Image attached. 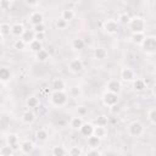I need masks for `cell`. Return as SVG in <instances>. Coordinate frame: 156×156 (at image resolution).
Returning <instances> with one entry per match:
<instances>
[{"label":"cell","instance_id":"obj_1","mask_svg":"<svg viewBox=\"0 0 156 156\" xmlns=\"http://www.w3.org/2000/svg\"><path fill=\"white\" fill-rule=\"evenodd\" d=\"M129 28L134 33H144L145 29V21L141 17H133L129 22Z\"/></svg>","mask_w":156,"mask_h":156},{"label":"cell","instance_id":"obj_2","mask_svg":"<svg viewBox=\"0 0 156 156\" xmlns=\"http://www.w3.org/2000/svg\"><path fill=\"white\" fill-rule=\"evenodd\" d=\"M51 101L56 106H62L67 102V94L65 91H54L51 95Z\"/></svg>","mask_w":156,"mask_h":156},{"label":"cell","instance_id":"obj_3","mask_svg":"<svg viewBox=\"0 0 156 156\" xmlns=\"http://www.w3.org/2000/svg\"><path fill=\"white\" fill-rule=\"evenodd\" d=\"M144 51L146 52H155L156 51V38L155 37H146L141 44Z\"/></svg>","mask_w":156,"mask_h":156},{"label":"cell","instance_id":"obj_4","mask_svg":"<svg viewBox=\"0 0 156 156\" xmlns=\"http://www.w3.org/2000/svg\"><path fill=\"white\" fill-rule=\"evenodd\" d=\"M143 130H144V127L139 122H133L128 127V132H129V134L132 136H139V135H141L143 134Z\"/></svg>","mask_w":156,"mask_h":156},{"label":"cell","instance_id":"obj_5","mask_svg":"<svg viewBox=\"0 0 156 156\" xmlns=\"http://www.w3.org/2000/svg\"><path fill=\"white\" fill-rule=\"evenodd\" d=\"M102 101H104V104L105 105H107V106H115V105H117V101H118V96H117V94H113V93H110V91H106L105 94H104V96H102Z\"/></svg>","mask_w":156,"mask_h":156},{"label":"cell","instance_id":"obj_6","mask_svg":"<svg viewBox=\"0 0 156 156\" xmlns=\"http://www.w3.org/2000/svg\"><path fill=\"white\" fill-rule=\"evenodd\" d=\"M104 28H105V30H106L107 33L113 34V33H116V32L118 30V24H117V22L113 21V20H107V21L105 22V24H104Z\"/></svg>","mask_w":156,"mask_h":156},{"label":"cell","instance_id":"obj_7","mask_svg":"<svg viewBox=\"0 0 156 156\" xmlns=\"http://www.w3.org/2000/svg\"><path fill=\"white\" fill-rule=\"evenodd\" d=\"M68 66H69V69H71L72 72H74V73H78V72H80V71L83 69V62H82L79 58L72 60Z\"/></svg>","mask_w":156,"mask_h":156},{"label":"cell","instance_id":"obj_8","mask_svg":"<svg viewBox=\"0 0 156 156\" xmlns=\"http://www.w3.org/2000/svg\"><path fill=\"white\" fill-rule=\"evenodd\" d=\"M21 39L24 40L27 44H30L33 40H35V32L33 29H27V30H24V33L21 37Z\"/></svg>","mask_w":156,"mask_h":156},{"label":"cell","instance_id":"obj_9","mask_svg":"<svg viewBox=\"0 0 156 156\" xmlns=\"http://www.w3.org/2000/svg\"><path fill=\"white\" fill-rule=\"evenodd\" d=\"M7 145H10L13 151L17 150L18 147H21V145H18V136L16 134H9L7 135Z\"/></svg>","mask_w":156,"mask_h":156},{"label":"cell","instance_id":"obj_10","mask_svg":"<svg viewBox=\"0 0 156 156\" xmlns=\"http://www.w3.org/2000/svg\"><path fill=\"white\" fill-rule=\"evenodd\" d=\"M29 21H30V23H32L33 26H37V24H43V15H41L40 12L35 11V12H33V13L30 15Z\"/></svg>","mask_w":156,"mask_h":156},{"label":"cell","instance_id":"obj_11","mask_svg":"<svg viewBox=\"0 0 156 156\" xmlns=\"http://www.w3.org/2000/svg\"><path fill=\"white\" fill-rule=\"evenodd\" d=\"M107 91L113 93V94H118L121 91V84H119V82H117V80L108 82V84H107Z\"/></svg>","mask_w":156,"mask_h":156},{"label":"cell","instance_id":"obj_12","mask_svg":"<svg viewBox=\"0 0 156 156\" xmlns=\"http://www.w3.org/2000/svg\"><path fill=\"white\" fill-rule=\"evenodd\" d=\"M24 28H23V26L21 24V23H15V24H12V27H11V33L15 35V37H22L23 35V33H24Z\"/></svg>","mask_w":156,"mask_h":156},{"label":"cell","instance_id":"obj_13","mask_svg":"<svg viewBox=\"0 0 156 156\" xmlns=\"http://www.w3.org/2000/svg\"><path fill=\"white\" fill-rule=\"evenodd\" d=\"M94 127H93V124H90V123H84L83 124V127L80 128V133L84 135V136H90V135H93L94 134Z\"/></svg>","mask_w":156,"mask_h":156},{"label":"cell","instance_id":"obj_14","mask_svg":"<svg viewBox=\"0 0 156 156\" xmlns=\"http://www.w3.org/2000/svg\"><path fill=\"white\" fill-rule=\"evenodd\" d=\"M34 119H35V115H34V112H32V111H29V110L26 111V112L22 115V121H23V123H26V124L33 123Z\"/></svg>","mask_w":156,"mask_h":156},{"label":"cell","instance_id":"obj_15","mask_svg":"<svg viewBox=\"0 0 156 156\" xmlns=\"http://www.w3.org/2000/svg\"><path fill=\"white\" fill-rule=\"evenodd\" d=\"M121 77L123 80H127V82L133 80L134 79V72L130 68H123L121 72Z\"/></svg>","mask_w":156,"mask_h":156},{"label":"cell","instance_id":"obj_16","mask_svg":"<svg viewBox=\"0 0 156 156\" xmlns=\"http://www.w3.org/2000/svg\"><path fill=\"white\" fill-rule=\"evenodd\" d=\"M10 78H11V72H10V69L7 68V67H1L0 68V79H1V82H9L10 80Z\"/></svg>","mask_w":156,"mask_h":156},{"label":"cell","instance_id":"obj_17","mask_svg":"<svg viewBox=\"0 0 156 156\" xmlns=\"http://www.w3.org/2000/svg\"><path fill=\"white\" fill-rule=\"evenodd\" d=\"M88 145L91 147V149H96L99 145H100V138L96 136V135H90L88 136Z\"/></svg>","mask_w":156,"mask_h":156},{"label":"cell","instance_id":"obj_18","mask_svg":"<svg viewBox=\"0 0 156 156\" xmlns=\"http://www.w3.org/2000/svg\"><path fill=\"white\" fill-rule=\"evenodd\" d=\"M33 150V143L29 140H24L23 143H21V151L24 154H29Z\"/></svg>","mask_w":156,"mask_h":156},{"label":"cell","instance_id":"obj_19","mask_svg":"<svg viewBox=\"0 0 156 156\" xmlns=\"http://www.w3.org/2000/svg\"><path fill=\"white\" fill-rule=\"evenodd\" d=\"M94 56L98 58V60H104L106 56H107V51L105 48H96L94 50Z\"/></svg>","mask_w":156,"mask_h":156},{"label":"cell","instance_id":"obj_20","mask_svg":"<svg viewBox=\"0 0 156 156\" xmlns=\"http://www.w3.org/2000/svg\"><path fill=\"white\" fill-rule=\"evenodd\" d=\"M26 104H27V107H29V108H37L38 105H39V100H38L37 96H33V95H32V96H29V98L27 99Z\"/></svg>","mask_w":156,"mask_h":156},{"label":"cell","instance_id":"obj_21","mask_svg":"<svg viewBox=\"0 0 156 156\" xmlns=\"http://www.w3.org/2000/svg\"><path fill=\"white\" fill-rule=\"evenodd\" d=\"M52 88H54V90L55 91H63V89H65V82L62 80V79H55L54 82H52Z\"/></svg>","mask_w":156,"mask_h":156},{"label":"cell","instance_id":"obj_22","mask_svg":"<svg viewBox=\"0 0 156 156\" xmlns=\"http://www.w3.org/2000/svg\"><path fill=\"white\" fill-rule=\"evenodd\" d=\"M83 119H82V117H74V118H72V121H71V127L72 128H74V129H80L82 127H83Z\"/></svg>","mask_w":156,"mask_h":156},{"label":"cell","instance_id":"obj_23","mask_svg":"<svg viewBox=\"0 0 156 156\" xmlns=\"http://www.w3.org/2000/svg\"><path fill=\"white\" fill-rule=\"evenodd\" d=\"M73 17H74V12H73V10H71V9H66V10H63L62 11V16H61V18H63L65 21H71V20H73Z\"/></svg>","mask_w":156,"mask_h":156},{"label":"cell","instance_id":"obj_24","mask_svg":"<svg viewBox=\"0 0 156 156\" xmlns=\"http://www.w3.org/2000/svg\"><path fill=\"white\" fill-rule=\"evenodd\" d=\"M11 27L9 23H1L0 24V33H1V37H6L11 33Z\"/></svg>","mask_w":156,"mask_h":156},{"label":"cell","instance_id":"obj_25","mask_svg":"<svg viewBox=\"0 0 156 156\" xmlns=\"http://www.w3.org/2000/svg\"><path fill=\"white\" fill-rule=\"evenodd\" d=\"M29 48L33 52H39L40 50H43V45H41V41H38V40H33L30 44H29Z\"/></svg>","mask_w":156,"mask_h":156},{"label":"cell","instance_id":"obj_26","mask_svg":"<svg viewBox=\"0 0 156 156\" xmlns=\"http://www.w3.org/2000/svg\"><path fill=\"white\" fill-rule=\"evenodd\" d=\"M13 154V149L10 145H4L0 147V156H11Z\"/></svg>","mask_w":156,"mask_h":156},{"label":"cell","instance_id":"obj_27","mask_svg":"<svg viewBox=\"0 0 156 156\" xmlns=\"http://www.w3.org/2000/svg\"><path fill=\"white\" fill-rule=\"evenodd\" d=\"M35 56H37V60H38V61H41V62H43V61H46V60H48L49 54H48V51H46V50H44V49H43V50H40L39 52H37V54H35Z\"/></svg>","mask_w":156,"mask_h":156},{"label":"cell","instance_id":"obj_28","mask_svg":"<svg viewBox=\"0 0 156 156\" xmlns=\"http://www.w3.org/2000/svg\"><path fill=\"white\" fill-rule=\"evenodd\" d=\"M145 35L144 33H134L133 34V41L136 43V44H143V41L145 40Z\"/></svg>","mask_w":156,"mask_h":156},{"label":"cell","instance_id":"obj_29","mask_svg":"<svg viewBox=\"0 0 156 156\" xmlns=\"http://www.w3.org/2000/svg\"><path fill=\"white\" fill-rule=\"evenodd\" d=\"M72 48L76 49V50H80V49L84 48V41H83L82 39H79V38L73 39V41H72Z\"/></svg>","mask_w":156,"mask_h":156},{"label":"cell","instance_id":"obj_30","mask_svg":"<svg viewBox=\"0 0 156 156\" xmlns=\"http://www.w3.org/2000/svg\"><path fill=\"white\" fill-rule=\"evenodd\" d=\"M133 85H134V89H135V90L141 91V90H144V88H145V82H144L143 79H135Z\"/></svg>","mask_w":156,"mask_h":156},{"label":"cell","instance_id":"obj_31","mask_svg":"<svg viewBox=\"0 0 156 156\" xmlns=\"http://www.w3.org/2000/svg\"><path fill=\"white\" fill-rule=\"evenodd\" d=\"M35 136H37V139H38L39 141H45L46 138H48V133H46V130H44V129H39V130L37 132Z\"/></svg>","mask_w":156,"mask_h":156},{"label":"cell","instance_id":"obj_32","mask_svg":"<svg viewBox=\"0 0 156 156\" xmlns=\"http://www.w3.org/2000/svg\"><path fill=\"white\" fill-rule=\"evenodd\" d=\"M65 154H66V150L62 146H55L52 149V155L54 156H65Z\"/></svg>","mask_w":156,"mask_h":156},{"label":"cell","instance_id":"obj_33","mask_svg":"<svg viewBox=\"0 0 156 156\" xmlns=\"http://www.w3.org/2000/svg\"><path fill=\"white\" fill-rule=\"evenodd\" d=\"M26 41L24 40H22V39H17L15 43H13V46H15V49H17V50H23L24 48H26Z\"/></svg>","mask_w":156,"mask_h":156},{"label":"cell","instance_id":"obj_34","mask_svg":"<svg viewBox=\"0 0 156 156\" xmlns=\"http://www.w3.org/2000/svg\"><path fill=\"white\" fill-rule=\"evenodd\" d=\"M105 133H106V130H105V127H96L95 129H94V135H96V136H99V138H102L104 135H105Z\"/></svg>","mask_w":156,"mask_h":156},{"label":"cell","instance_id":"obj_35","mask_svg":"<svg viewBox=\"0 0 156 156\" xmlns=\"http://www.w3.org/2000/svg\"><path fill=\"white\" fill-rule=\"evenodd\" d=\"M80 94H82V91H80V89H79L78 87H72V88L69 89V95H71L72 98H78Z\"/></svg>","mask_w":156,"mask_h":156},{"label":"cell","instance_id":"obj_36","mask_svg":"<svg viewBox=\"0 0 156 156\" xmlns=\"http://www.w3.org/2000/svg\"><path fill=\"white\" fill-rule=\"evenodd\" d=\"M67 24H68V22L65 21L63 18H58V20L56 21V27H57L58 29H65V28L67 27Z\"/></svg>","mask_w":156,"mask_h":156},{"label":"cell","instance_id":"obj_37","mask_svg":"<svg viewBox=\"0 0 156 156\" xmlns=\"http://www.w3.org/2000/svg\"><path fill=\"white\" fill-rule=\"evenodd\" d=\"M96 124H98L99 127H105V126L107 124V118H106L105 116H99V117L96 118Z\"/></svg>","mask_w":156,"mask_h":156},{"label":"cell","instance_id":"obj_38","mask_svg":"<svg viewBox=\"0 0 156 156\" xmlns=\"http://www.w3.org/2000/svg\"><path fill=\"white\" fill-rule=\"evenodd\" d=\"M82 155V150L78 146H73L69 149V156H80Z\"/></svg>","mask_w":156,"mask_h":156},{"label":"cell","instance_id":"obj_39","mask_svg":"<svg viewBox=\"0 0 156 156\" xmlns=\"http://www.w3.org/2000/svg\"><path fill=\"white\" fill-rule=\"evenodd\" d=\"M119 22L121 23H123V24H127V23H129L130 22V17H129V15H127V13H122V15H119Z\"/></svg>","mask_w":156,"mask_h":156},{"label":"cell","instance_id":"obj_40","mask_svg":"<svg viewBox=\"0 0 156 156\" xmlns=\"http://www.w3.org/2000/svg\"><path fill=\"white\" fill-rule=\"evenodd\" d=\"M33 30L35 33H44L45 27H44V24H37V26H33Z\"/></svg>","mask_w":156,"mask_h":156},{"label":"cell","instance_id":"obj_41","mask_svg":"<svg viewBox=\"0 0 156 156\" xmlns=\"http://www.w3.org/2000/svg\"><path fill=\"white\" fill-rule=\"evenodd\" d=\"M149 118H150V121H151L154 124H156V108L150 111V113H149Z\"/></svg>","mask_w":156,"mask_h":156},{"label":"cell","instance_id":"obj_42","mask_svg":"<svg viewBox=\"0 0 156 156\" xmlns=\"http://www.w3.org/2000/svg\"><path fill=\"white\" fill-rule=\"evenodd\" d=\"M10 5H11V2L10 1H7V0H1L0 1V7L1 9H7V7H10Z\"/></svg>","mask_w":156,"mask_h":156},{"label":"cell","instance_id":"obj_43","mask_svg":"<svg viewBox=\"0 0 156 156\" xmlns=\"http://www.w3.org/2000/svg\"><path fill=\"white\" fill-rule=\"evenodd\" d=\"M87 156H100V152L96 149H91L90 151L87 152Z\"/></svg>","mask_w":156,"mask_h":156},{"label":"cell","instance_id":"obj_44","mask_svg":"<svg viewBox=\"0 0 156 156\" xmlns=\"http://www.w3.org/2000/svg\"><path fill=\"white\" fill-rule=\"evenodd\" d=\"M45 39V33H35V40L41 41Z\"/></svg>","mask_w":156,"mask_h":156},{"label":"cell","instance_id":"obj_45","mask_svg":"<svg viewBox=\"0 0 156 156\" xmlns=\"http://www.w3.org/2000/svg\"><path fill=\"white\" fill-rule=\"evenodd\" d=\"M87 113V108L85 107H83V106H80V107H78V115H85Z\"/></svg>","mask_w":156,"mask_h":156},{"label":"cell","instance_id":"obj_46","mask_svg":"<svg viewBox=\"0 0 156 156\" xmlns=\"http://www.w3.org/2000/svg\"><path fill=\"white\" fill-rule=\"evenodd\" d=\"M111 111H112V113H117V112H119V107L117 105H115L111 107Z\"/></svg>","mask_w":156,"mask_h":156},{"label":"cell","instance_id":"obj_47","mask_svg":"<svg viewBox=\"0 0 156 156\" xmlns=\"http://www.w3.org/2000/svg\"><path fill=\"white\" fill-rule=\"evenodd\" d=\"M26 4H27V5H35L37 1H26Z\"/></svg>","mask_w":156,"mask_h":156},{"label":"cell","instance_id":"obj_48","mask_svg":"<svg viewBox=\"0 0 156 156\" xmlns=\"http://www.w3.org/2000/svg\"><path fill=\"white\" fill-rule=\"evenodd\" d=\"M152 93H154V94L156 95V84H155V85L152 87Z\"/></svg>","mask_w":156,"mask_h":156}]
</instances>
